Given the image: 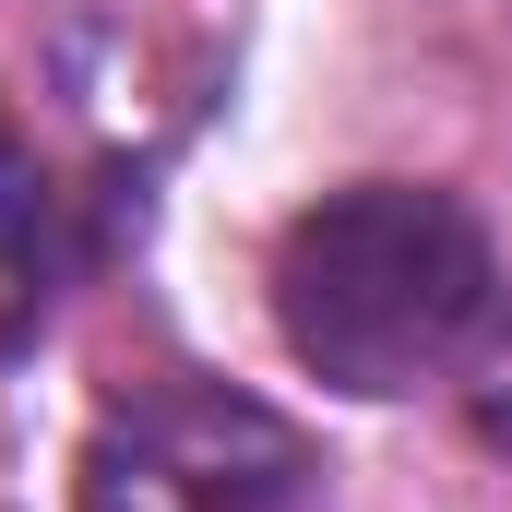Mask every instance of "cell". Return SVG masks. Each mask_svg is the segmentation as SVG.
Listing matches in <instances>:
<instances>
[{
  "mask_svg": "<svg viewBox=\"0 0 512 512\" xmlns=\"http://www.w3.org/2000/svg\"><path fill=\"white\" fill-rule=\"evenodd\" d=\"M36 215H48V179H36V143L12 131V108H0V262L36 239Z\"/></svg>",
  "mask_w": 512,
  "mask_h": 512,
  "instance_id": "obj_4",
  "label": "cell"
},
{
  "mask_svg": "<svg viewBox=\"0 0 512 512\" xmlns=\"http://www.w3.org/2000/svg\"><path fill=\"white\" fill-rule=\"evenodd\" d=\"M489 286H501L489 227L453 191L358 179L274 239V334L334 393H417L477 346Z\"/></svg>",
  "mask_w": 512,
  "mask_h": 512,
  "instance_id": "obj_1",
  "label": "cell"
},
{
  "mask_svg": "<svg viewBox=\"0 0 512 512\" xmlns=\"http://www.w3.org/2000/svg\"><path fill=\"white\" fill-rule=\"evenodd\" d=\"M465 417H477L489 453H512V298H489V322L465 346Z\"/></svg>",
  "mask_w": 512,
  "mask_h": 512,
  "instance_id": "obj_3",
  "label": "cell"
},
{
  "mask_svg": "<svg viewBox=\"0 0 512 512\" xmlns=\"http://www.w3.org/2000/svg\"><path fill=\"white\" fill-rule=\"evenodd\" d=\"M322 501V453L262 405L203 370L120 393L84 429L72 512H310Z\"/></svg>",
  "mask_w": 512,
  "mask_h": 512,
  "instance_id": "obj_2",
  "label": "cell"
}]
</instances>
